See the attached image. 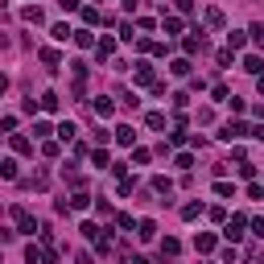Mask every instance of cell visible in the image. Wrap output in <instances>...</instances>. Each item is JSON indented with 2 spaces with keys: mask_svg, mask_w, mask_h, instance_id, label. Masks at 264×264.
<instances>
[{
  "mask_svg": "<svg viewBox=\"0 0 264 264\" xmlns=\"http://www.w3.org/2000/svg\"><path fill=\"white\" fill-rule=\"evenodd\" d=\"M13 219H17V231H25V236H33V231H38V219H33L25 207H13Z\"/></svg>",
  "mask_w": 264,
  "mask_h": 264,
  "instance_id": "cell-1",
  "label": "cell"
},
{
  "mask_svg": "<svg viewBox=\"0 0 264 264\" xmlns=\"http://www.w3.org/2000/svg\"><path fill=\"white\" fill-rule=\"evenodd\" d=\"M132 79H137L141 87H153V83H157V75H153V66H149V62H137V71H132Z\"/></svg>",
  "mask_w": 264,
  "mask_h": 264,
  "instance_id": "cell-2",
  "label": "cell"
},
{
  "mask_svg": "<svg viewBox=\"0 0 264 264\" xmlns=\"http://www.w3.org/2000/svg\"><path fill=\"white\" fill-rule=\"evenodd\" d=\"M244 223H248V219H244V215H231V223H227V227H223V236H227V240H231V244H236V240H240V236H244Z\"/></svg>",
  "mask_w": 264,
  "mask_h": 264,
  "instance_id": "cell-3",
  "label": "cell"
},
{
  "mask_svg": "<svg viewBox=\"0 0 264 264\" xmlns=\"http://www.w3.org/2000/svg\"><path fill=\"white\" fill-rule=\"evenodd\" d=\"M219 137H223V141H240V137H248V124H240V120H236V124H223Z\"/></svg>",
  "mask_w": 264,
  "mask_h": 264,
  "instance_id": "cell-4",
  "label": "cell"
},
{
  "mask_svg": "<svg viewBox=\"0 0 264 264\" xmlns=\"http://www.w3.org/2000/svg\"><path fill=\"white\" fill-rule=\"evenodd\" d=\"M71 42H75L79 50H95V38H91V29H75V33H71Z\"/></svg>",
  "mask_w": 264,
  "mask_h": 264,
  "instance_id": "cell-5",
  "label": "cell"
},
{
  "mask_svg": "<svg viewBox=\"0 0 264 264\" xmlns=\"http://www.w3.org/2000/svg\"><path fill=\"white\" fill-rule=\"evenodd\" d=\"M182 46H186V54H203V50H207V42H203V29H198V33H190V38H186Z\"/></svg>",
  "mask_w": 264,
  "mask_h": 264,
  "instance_id": "cell-6",
  "label": "cell"
},
{
  "mask_svg": "<svg viewBox=\"0 0 264 264\" xmlns=\"http://www.w3.org/2000/svg\"><path fill=\"white\" fill-rule=\"evenodd\" d=\"M153 236H157V223H153V219H141V223H137V240H145V244H149Z\"/></svg>",
  "mask_w": 264,
  "mask_h": 264,
  "instance_id": "cell-7",
  "label": "cell"
},
{
  "mask_svg": "<svg viewBox=\"0 0 264 264\" xmlns=\"http://www.w3.org/2000/svg\"><path fill=\"white\" fill-rule=\"evenodd\" d=\"M203 21H207L211 29H223V25H227V17H223V9H207V13H203Z\"/></svg>",
  "mask_w": 264,
  "mask_h": 264,
  "instance_id": "cell-8",
  "label": "cell"
},
{
  "mask_svg": "<svg viewBox=\"0 0 264 264\" xmlns=\"http://www.w3.org/2000/svg\"><path fill=\"white\" fill-rule=\"evenodd\" d=\"M66 207H71V211H87V207H91V194L75 190V194H71V203H66Z\"/></svg>",
  "mask_w": 264,
  "mask_h": 264,
  "instance_id": "cell-9",
  "label": "cell"
},
{
  "mask_svg": "<svg viewBox=\"0 0 264 264\" xmlns=\"http://www.w3.org/2000/svg\"><path fill=\"white\" fill-rule=\"evenodd\" d=\"M21 21H29V25H42L46 17H42V9H38V5H29V9H21Z\"/></svg>",
  "mask_w": 264,
  "mask_h": 264,
  "instance_id": "cell-10",
  "label": "cell"
},
{
  "mask_svg": "<svg viewBox=\"0 0 264 264\" xmlns=\"http://www.w3.org/2000/svg\"><path fill=\"white\" fill-rule=\"evenodd\" d=\"M95 54H99V58H112V54H116V42H112V38H99V42H95Z\"/></svg>",
  "mask_w": 264,
  "mask_h": 264,
  "instance_id": "cell-11",
  "label": "cell"
},
{
  "mask_svg": "<svg viewBox=\"0 0 264 264\" xmlns=\"http://www.w3.org/2000/svg\"><path fill=\"white\" fill-rule=\"evenodd\" d=\"M170 75L186 79V75H190V58H174V62H170Z\"/></svg>",
  "mask_w": 264,
  "mask_h": 264,
  "instance_id": "cell-12",
  "label": "cell"
},
{
  "mask_svg": "<svg viewBox=\"0 0 264 264\" xmlns=\"http://www.w3.org/2000/svg\"><path fill=\"white\" fill-rule=\"evenodd\" d=\"M153 190H157V194H165V198H170V194H174V182H170V178H165V174H157V178H153Z\"/></svg>",
  "mask_w": 264,
  "mask_h": 264,
  "instance_id": "cell-13",
  "label": "cell"
},
{
  "mask_svg": "<svg viewBox=\"0 0 264 264\" xmlns=\"http://www.w3.org/2000/svg\"><path fill=\"white\" fill-rule=\"evenodd\" d=\"M13 153H33V141L21 137V132H13Z\"/></svg>",
  "mask_w": 264,
  "mask_h": 264,
  "instance_id": "cell-14",
  "label": "cell"
},
{
  "mask_svg": "<svg viewBox=\"0 0 264 264\" xmlns=\"http://www.w3.org/2000/svg\"><path fill=\"white\" fill-rule=\"evenodd\" d=\"M112 112H116V104H112V99H95V116H99V120H108Z\"/></svg>",
  "mask_w": 264,
  "mask_h": 264,
  "instance_id": "cell-15",
  "label": "cell"
},
{
  "mask_svg": "<svg viewBox=\"0 0 264 264\" xmlns=\"http://www.w3.org/2000/svg\"><path fill=\"white\" fill-rule=\"evenodd\" d=\"M38 104H42L46 112H58V104H62V99H58V91H46V95L38 99Z\"/></svg>",
  "mask_w": 264,
  "mask_h": 264,
  "instance_id": "cell-16",
  "label": "cell"
},
{
  "mask_svg": "<svg viewBox=\"0 0 264 264\" xmlns=\"http://www.w3.org/2000/svg\"><path fill=\"white\" fill-rule=\"evenodd\" d=\"M178 252H182V244H178L174 236H165V240H161V256H178Z\"/></svg>",
  "mask_w": 264,
  "mask_h": 264,
  "instance_id": "cell-17",
  "label": "cell"
},
{
  "mask_svg": "<svg viewBox=\"0 0 264 264\" xmlns=\"http://www.w3.org/2000/svg\"><path fill=\"white\" fill-rule=\"evenodd\" d=\"M42 62H46V66H50V71H58V62H62V54H58V50H50V46H46V50H42Z\"/></svg>",
  "mask_w": 264,
  "mask_h": 264,
  "instance_id": "cell-18",
  "label": "cell"
},
{
  "mask_svg": "<svg viewBox=\"0 0 264 264\" xmlns=\"http://www.w3.org/2000/svg\"><path fill=\"white\" fill-rule=\"evenodd\" d=\"M116 141H120V145H132V141H137V132H132L128 124H120V128H116Z\"/></svg>",
  "mask_w": 264,
  "mask_h": 264,
  "instance_id": "cell-19",
  "label": "cell"
},
{
  "mask_svg": "<svg viewBox=\"0 0 264 264\" xmlns=\"http://www.w3.org/2000/svg\"><path fill=\"white\" fill-rule=\"evenodd\" d=\"M194 248H198V252H211V248H215V236H211V231H203V236L194 240Z\"/></svg>",
  "mask_w": 264,
  "mask_h": 264,
  "instance_id": "cell-20",
  "label": "cell"
},
{
  "mask_svg": "<svg viewBox=\"0 0 264 264\" xmlns=\"http://www.w3.org/2000/svg\"><path fill=\"white\" fill-rule=\"evenodd\" d=\"M244 71H248V75H260V71H264V62H260L256 54H248V58H244Z\"/></svg>",
  "mask_w": 264,
  "mask_h": 264,
  "instance_id": "cell-21",
  "label": "cell"
},
{
  "mask_svg": "<svg viewBox=\"0 0 264 264\" xmlns=\"http://www.w3.org/2000/svg\"><path fill=\"white\" fill-rule=\"evenodd\" d=\"M198 215H203V203H186L182 207V219H198Z\"/></svg>",
  "mask_w": 264,
  "mask_h": 264,
  "instance_id": "cell-22",
  "label": "cell"
},
{
  "mask_svg": "<svg viewBox=\"0 0 264 264\" xmlns=\"http://www.w3.org/2000/svg\"><path fill=\"white\" fill-rule=\"evenodd\" d=\"M145 124H149L153 132H161V128H165V116H161V112H149V120H145Z\"/></svg>",
  "mask_w": 264,
  "mask_h": 264,
  "instance_id": "cell-23",
  "label": "cell"
},
{
  "mask_svg": "<svg viewBox=\"0 0 264 264\" xmlns=\"http://www.w3.org/2000/svg\"><path fill=\"white\" fill-rule=\"evenodd\" d=\"M71 71H75V79H83V83H87V71H91V66L79 58V62H71Z\"/></svg>",
  "mask_w": 264,
  "mask_h": 264,
  "instance_id": "cell-24",
  "label": "cell"
},
{
  "mask_svg": "<svg viewBox=\"0 0 264 264\" xmlns=\"http://www.w3.org/2000/svg\"><path fill=\"white\" fill-rule=\"evenodd\" d=\"M25 260H29V264H46V260H42V248H33V244L25 248Z\"/></svg>",
  "mask_w": 264,
  "mask_h": 264,
  "instance_id": "cell-25",
  "label": "cell"
},
{
  "mask_svg": "<svg viewBox=\"0 0 264 264\" xmlns=\"http://www.w3.org/2000/svg\"><path fill=\"white\" fill-rule=\"evenodd\" d=\"M215 194H219V198H236V186H227V182H215Z\"/></svg>",
  "mask_w": 264,
  "mask_h": 264,
  "instance_id": "cell-26",
  "label": "cell"
},
{
  "mask_svg": "<svg viewBox=\"0 0 264 264\" xmlns=\"http://www.w3.org/2000/svg\"><path fill=\"white\" fill-rule=\"evenodd\" d=\"M83 21H87V25H99V21H104V13H99V9H83Z\"/></svg>",
  "mask_w": 264,
  "mask_h": 264,
  "instance_id": "cell-27",
  "label": "cell"
},
{
  "mask_svg": "<svg viewBox=\"0 0 264 264\" xmlns=\"http://www.w3.org/2000/svg\"><path fill=\"white\" fill-rule=\"evenodd\" d=\"M75 132H79L75 124H58V137H62V141H75Z\"/></svg>",
  "mask_w": 264,
  "mask_h": 264,
  "instance_id": "cell-28",
  "label": "cell"
},
{
  "mask_svg": "<svg viewBox=\"0 0 264 264\" xmlns=\"http://www.w3.org/2000/svg\"><path fill=\"white\" fill-rule=\"evenodd\" d=\"M0 178H17V161H0Z\"/></svg>",
  "mask_w": 264,
  "mask_h": 264,
  "instance_id": "cell-29",
  "label": "cell"
},
{
  "mask_svg": "<svg viewBox=\"0 0 264 264\" xmlns=\"http://www.w3.org/2000/svg\"><path fill=\"white\" fill-rule=\"evenodd\" d=\"M50 33H54V38H58V42H66V38H71V33H75V29H71V25H54Z\"/></svg>",
  "mask_w": 264,
  "mask_h": 264,
  "instance_id": "cell-30",
  "label": "cell"
},
{
  "mask_svg": "<svg viewBox=\"0 0 264 264\" xmlns=\"http://www.w3.org/2000/svg\"><path fill=\"white\" fill-rule=\"evenodd\" d=\"M165 33H182V17H165Z\"/></svg>",
  "mask_w": 264,
  "mask_h": 264,
  "instance_id": "cell-31",
  "label": "cell"
},
{
  "mask_svg": "<svg viewBox=\"0 0 264 264\" xmlns=\"http://www.w3.org/2000/svg\"><path fill=\"white\" fill-rule=\"evenodd\" d=\"M227 46H231V54H236V50L244 46V33H227Z\"/></svg>",
  "mask_w": 264,
  "mask_h": 264,
  "instance_id": "cell-32",
  "label": "cell"
},
{
  "mask_svg": "<svg viewBox=\"0 0 264 264\" xmlns=\"http://www.w3.org/2000/svg\"><path fill=\"white\" fill-rule=\"evenodd\" d=\"M42 153H46V157H58V153H62V145H58V141H46V145H42Z\"/></svg>",
  "mask_w": 264,
  "mask_h": 264,
  "instance_id": "cell-33",
  "label": "cell"
},
{
  "mask_svg": "<svg viewBox=\"0 0 264 264\" xmlns=\"http://www.w3.org/2000/svg\"><path fill=\"white\" fill-rule=\"evenodd\" d=\"M91 161L99 165V170H104V165H108V153H104V149H99V145H95V153H91Z\"/></svg>",
  "mask_w": 264,
  "mask_h": 264,
  "instance_id": "cell-34",
  "label": "cell"
},
{
  "mask_svg": "<svg viewBox=\"0 0 264 264\" xmlns=\"http://www.w3.org/2000/svg\"><path fill=\"white\" fill-rule=\"evenodd\" d=\"M137 29H145V33H153V29H157V21H153V17H141V21H137Z\"/></svg>",
  "mask_w": 264,
  "mask_h": 264,
  "instance_id": "cell-35",
  "label": "cell"
},
{
  "mask_svg": "<svg viewBox=\"0 0 264 264\" xmlns=\"http://www.w3.org/2000/svg\"><path fill=\"white\" fill-rule=\"evenodd\" d=\"M17 128V116H5V120H0V132H13Z\"/></svg>",
  "mask_w": 264,
  "mask_h": 264,
  "instance_id": "cell-36",
  "label": "cell"
},
{
  "mask_svg": "<svg viewBox=\"0 0 264 264\" xmlns=\"http://www.w3.org/2000/svg\"><path fill=\"white\" fill-rule=\"evenodd\" d=\"M248 137H256V141H264V124H256V128H248Z\"/></svg>",
  "mask_w": 264,
  "mask_h": 264,
  "instance_id": "cell-37",
  "label": "cell"
},
{
  "mask_svg": "<svg viewBox=\"0 0 264 264\" xmlns=\"http://www.w3.org/2000/svg\"><path fill=\"white\" fill-rule=\"evenodd\" d=\"M58 5H62L66 13H75V9H79V0H58Z\"/></svg>",
  "mask_w": 264,
  "mask_h": 264,
  "instance_id": "cell-38",
  "label": "cell"
},
{
  "mask_svg": "<svg viewBox=\"0 0 264 264\" xmlns=\"http://www.w3.org/2000/svg\"><path fill=\"white\" fill-rule=\"evenodd\" d=\"M178 9H182V13H190V9H194V0H178Z\"/></svg>",
  "mask_w": 264,
  "mask_h": 264,
  "instance_id": "cell-39",
  "label": "cell"
},
{
  "mask_svg": "<svg viewBox=\"0 0 264 264\" xmlns=\"http://www.w3.org/2000/svg\"><path fill=\"white\" fill-rule=\"evenodd\" d=\"M256 87H260V99H264V75H260V83H256Z\"/></svg>",
  "mask_w": 264,
  "mask_h": 264,
  "instance_id": "cell-40",
  "label": "cell"
}]
</instances>
